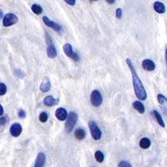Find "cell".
<instances>
[{
	"instance_id": "obj_1",
	"label": "cell",
	"mask_w": 167,
	"mask_h": 167,
	"mask_svg": "<svg viewBox=\"0 0 167 167\" xmlns=\"http://www.w3.org/2000/svg\"><path fill=\"white\" fill-rule=\"evenodd\" d=\"M126 63L128 67H129L131 73H132V81H133V86L135 89V93H136V97L139 99V100H145L147 98V93L144 88V85L141 82V80L139 79V77L136 73V71L133 65V63L131 61L130 59H126Z\"/></svg>"
},
{
	"instance_id": "obj_2",
	"label": "cell",
	"mask_w": 167,
	"mask_h": 167,
	"mask_svg": "<svg viewBox=\"0 0 167 167\" xmlns=\"http://www.w3.org/2000/svg\"><path fill=\"white\" fill-rule=\"evenodd\" d=\"M77 121H78V115H77L74 111H71L66 119V123H65V130L66 132L70 133L72 132V130L73 129V127L75 126Z\"/></svg>"
},
{
	"instance_id": "obj_3",
	"label": "cell",
	"mask_w": 167,
	"mask_h": 167,
	"mask_svg": "<svg viewBox=\"0 0 167 167\" xmlns=\"http://www.w3.org/2000/svg\"><path fill=\"white\" fill-rule=\"evenodd\" d=\"M46 38H47V56L48 58L50 59H54L57 57V49L52 42V39L50 38V36L47 34V33H46Z\"/></svg>"
},
{
	"instance_id": "obj_4",
	"label": "cell",
	"mask_w": 167,
	"mask_h": 167,
	"mask_svg": "<svg viewBox=\"0 0 167 167\" xmlns=\"http://www.w3.org/2000/svg\"><path fill=\"white\" fill-rule=\"evenodd\" d=\"M88 127H89V130H90V133H91V136L93 137V139L95 140H99L100 137H101V130L99 129V127L98 126V124L93 122V121H90L88 123Z\"/></svg>"
},
{
	"instance_id": "obj_5",
	"label": "cell",
	"mask_w": 167,
	"mask_h": 167,
	"mask_svg": "<svg viewBox=\"0 0 167 167\" xmlns=\"http://www.w3.org/2000/svg\"><path fill=\"white\" fill-rule=\"evenodd\" d=\"M18 22V17L13 13H8L3 18V26L9 27Z\"/></svg>"
},
{
	"instance_id": "obj_6",
	"label": "cell",
	"mask_w": 167,
	"mask_h": 167,
	"mask_svg": "<svg viewBox=\"0 0 167 167\" xmlns=\"http://www.w3.org/2000/svg\"><path fill=\"white\" fill-rule=\"evenodd\" d=\"M90 101L94 107H99L102 104V96L98 90L92 91L90 96Z\"/></svg>"
},
{
	"instance_id": "obj_7",
	"label": "cell",
	"mask_w": 167,
	"mask_h": 167,
	"mask_svg": "<svg viewBox=\"0 0 167 167\" xmlns=\"http://www.w3.org/2000/svg\"><path fill=\"white\" fill-rule=\"evenodd\" d=\"M63 51L64 53H65V55L71 59H72L73 60L75 61H78L79 60V56L77 53L73 52L72 51V47L71 46V44H65L63 46Z\"/></svg>"
},
{
	"instance_id": "obj_8",
	"label": "cell",
	"mask_w": 167,
	"mask_h": 167,
	"mask_svg": "<svg viewBox=\"0 0 167 167\" xmlns=\"http://www.w3.org/2000/svg\"><path fill=\"white\" fill-rule=\"evenodd\" d=\"M43 21H44V23L47 25V27L52 28L54 31H56V32H60L61 31V26H60V25L58 24L57 22L53 21H51L47 16H44L43 17Z\"/></svg>"
},
{
	"instance_id": "obj_9",
	"label": "cell",
	"mask_w": 167,
	"mask_h": 167,
	"mask_svg": "<svg viewBox=\"0 0 167 167\" xmlns=\"http://www.w3.org/2000/svg\"><path fill=\"white\" fill-rule=\"evenodd\" d=\"M9 132H10V134H11L12 136L17 137V136H19L21 134V132H22V127H21V125L19 123H14L13 124H11Z\"/></svg>"
},
{
	"instance_id": "obj_10",
	"label": "cell",
	"mask_w": 167,
	"mask_h": 167,
	"mask_svg": "<svg viewBox=\"0 0 167 167\" xmlns=\"http://www.w3.org/2000/svg\"><path fill=\"white\" fill-rule=\"evenodd\" d=\"M157 100L159 102V104L161 105L162 111L164 113V115L167 116V98L165 96H163L162 94H158L157 95Z\"/></svg>"
},
{
	"instance_id": "obj_11",
	"label": "cell",
	"mask_w": 167,
	"mask_h": 167,
	"mask_svg": "<svg viewBox=\"0 0 167 167\" xmlns=\"http://www.w3.org/2000/svg\"><path fill=\"white\" fill-rule=\"evenodd\" d=\"M55 116L59 121H65L68 116L67 111L64 108H58L55 111Z\"/></svg>"
},
{
	"instance_id": "obj_12",
	"label": "cell",
	"mask_w": 167,
	"mask_h": 167,
	"mask_svg": "<svg viewBox=\"0 0 167 167\" xmlns=\"http://www.w3.org/2000/svg\"><path fill=\"white\" fill-rule=\"evenodd\" d=\"M142 68L147 71V72H152L155 70L156 68V65H155V63H154L151 59H144L142 61Z\"/></svg>"
},
{
	"instance_id": "obj_13",
	"label": "cell",
	"mask_w": 167,
	"mask_h": 167,
	"mask_svg": "<svg viewBox=\"0 0 167 167\" xmlns=\"http://www.w3.org/2000/svg\"><path fill=\"white\" fill-rule=\"evenodd\" d=\"M46 162V155L43 152H39L37 154V157L35 159L34 167H44Z\"/></svg>"
},
{
	"instance_id": "obj_14",
	"label": "cell",
	"mask_w": 167,
	"mask_h": 167,
	"mask_svg": "<svg viewBox=\"0 0 167 167\" xmlns=\"http://www.w3.org/2000/svg\"><path fill=\"white\" fill-rule=\"evenodd\" d=\"M50 87H51L50 80L47 78V77H45L41 83V85H40V90L43 93H47L50 90Z\"/></svg>"
},
{
	"instance_id": "obj_15",
	"label": "cell",
	"mask_w": 167,
	"mask_h": 167,
	"mask_svg": "<svg viewBox=\"0 0 167 167\" xmlns=\"http://www.w3.org/2000/svg\"><path fill=\"white\" fill-rule=\"evenodd\" d=\"M58 103H59V99L54 98L52 96H47L44 98V104L47 107H52V106L57 105Z\"/></svg>"
},
{
	"instance_id": "obj_16",
	"label": "cell",
	"mask_w": 167,
	"mask_h": 167,
	"mask_svg": "<svg viewBox=\"0 0 167 167\" xmlns=\"http://www.w3.org/2000/svg\"><path fill=\"white\" fill-rule=\"evenodd\" d=\"M153 8H154V9H155V11L158 12V13H160V14L164 13L165 9H166L164 4L162 3V2H160V1H156L155 3H154L153 4Z\"/></svg>"
},
{
	"instance_id": "obj_17",
	"label": "cell",
	"mask_w": 167,
	"mask_h": 167,
	"mask_svg": "<svg viewBox=\"0 0 167 167\" xmlns=\"http://www.w3.org/2000/svg\"><path fill=\"white\" fill-rule=\"evenodd\" d=\"M133 108L139 113L143 114L145 112V107L142 104V102L140 101H134L133 102Z\"/></svg>"
},
{
	"instance_id": "obj_18",
	"label": "cell",
	"mask_w": 167,
	"mask_h": 167,
	"mask_svg": "<svg viewBox=\"0 0 167 167\" xmlns=\"http://www.w3.org/2000/svg\"><path fill=\"white\" fill-rule=\"evenodd\" d=\"M150 140L148 138V137H143V138H141L140 141H139V146L141 147V149H147L150 147Z\"/></svg>"
},
{
	"instance_id": "obj_19",
	"label": "cell",
	"mask_w": 167,
	"mask_h": 167,
	"mask_svg": "<svg viewBox=\"0 0 167 167\" xmlns=\"http://www.w3.org/2000/svg\"><path fill=\"white\" fill-rule=\"evenodd\" d=\"M74 136L78 140H83L85 137V131L82 129V128H78V129H76L74 132Z\"/></svg>"
},
{
	"instance_id": "obj_20",
	"label": "cell",
	"mask_w": 167,
	"mask_h": 167,
	"mask_svg": "<svg viewBox=\"0 0 167 167\" xmlns=\"http://www.w3.org/2000/svg\"><path fill=\"white\" fill-rule=\"evenodd\" d=\"M152 114H153L154 118H155L156 121L158 122V124H159L162 127H165V124H164V122H163V120H162V116H161V114H160L157 111H152Z\"/></svg>"
},
{
	"instance_id": "obj_21",
	"label": "cell",
	"mask_w": 167,
	"mask_h": 167,
	"mask_svg": "<svg viewBox=\"0 0 167 167\" xmlns=\"http://www.w3.org/2000/svg\"><path fill=\"white\" fill-rule=\"evenodd\" d=\"M32 11L34 12V13H35L36 15H40L42 13V11H43V8L40 5H38V4H34L32 6Z\"/></svg>"
},
{
	"instance_id": "obj_22",
	"label": "cell",
	"mask_w": 167,
	"mask_h": 167,
	"mask_svg": "<svg viewBox=\"0 0 167 167\" xmlns=\"http://www.w3.org/2000/svg\"><path fill=\"white\" fill-rule=\"evenodd\" d=\"M95 159L98 162H102L104 161V154L100 150H97L95 152Z\"/></svg>"
},
{
	"instance_id": "obj_23",
	"label": "cell",
	"mask_w": 167,
	"mask_h": 167,
	"mask_svg": "<svg viewBox=\"0 0 167 167\" xmlns=\"http://www.w3.org/2000/svg\"><path fill=\"white\" fill-rule=\"evenodd\" d=\"M47 120H48V115H47V113L45 112V111L41 112L40 115H39V121L41 123H46Z\"/></svg>"
},
{
	"instance_id": "obj_24",
	"label": "cell",
	"mask_w": 167,
	"mask_h": 167,
	"mask_svg": "<svg viewBox=\"0 0 167 167\" xmlns=\"http://www.w3.org/2000/svg\"><path fill=\"white\" fill-rule=\"evenodd\" d=\"M7 92V86L5 84L0 83V96H4Z\"/></svg>"
},
{
	"instance_id": "obj_25",
	"label": "cell",
	"mask_w": 167,
	"mask_h": 167,
	"mask_svg": "<svg viewBox=\"0 0 167 167\" xmlns=\"http://www.w3.org/2000/svg\"><path fill=\"white\" fill-rule=\"evenodd\" d=\"M118 167H132V165L126 161H122V162H119Z\"/></svg>"
},
{
	"instance_id": "obj_26",
	"label": "cell",
	"mask_w": 167,
	"mask_h": 167,
	"mask_svg": "<svg viewBox=\"0 0 167 167\" xmlns=\"http://www.w3.org/2000/svg\"><path fill=\"white\" fill-rule=\"evenodd\" d=\"M18 116L20 117V118H25V117H26V113H25V111L22 110V109H21L19 111H18Z\"/></svg>"
},
{
	"instance_id": "obj_27",
	"label": "cell",
	"mask_w": 167,
	"mask_h": 167,
	"mask_svg": "<svg viewBox=\"0 0 167 167\" xmlns=\"http://www.w3.org/2000/svg\"><path fill=\"white\" fill-rule=\"evenodd\" d=\"M122 15H123V10H122V8H117L116 9V14H115L116 18L117 19H121L122 18Z\"/></svg>"
},
{
	"instance_id": "obj_28",
	"label": "cell",
	"mask_w": 167,
	"mask_h": 167,
	"mask_svg": "<svg viewBox=\"0 0 167 167\" xmlns=\"http://www.w3.org/2000/svg\"><path fill=\"white\" fill-rule=\"evenodd\" d=\"M7 123V117H0V125H4Z\"/></svg>"
},
{
	"instance_id": "obj_29",
	"label": "cell",
	"mask_w": 167,
	"mask_h": 167,
	"mask_svg": "<svg viewBox=\"0 0 167 167\" xmlns=\"http://www.w3.org/2000/svg\"><path fill=\"white\" fill-rule=\"evenodd\" d=\"M67 4H69L70 6H74L75 5V0H64Z\"/></svg>"
},
{
	"instance_id": "obj_30",
	"label": "cell",
	"mask_w": 167,
	"mask_h": 167,
	"mask_svg": "<svg viewBox=\"0 0 167 167\" xmlns=\"http://www.w3.org/2000/svg\"><path fill=\"white\" fill-rule=\"evenodd\" d=\"M4 113V109H3V107H2V105H0V116Z\"/></svg>"
},
{
	"instance_id": "obj_31",
	"label": "cell",
	"mask_w": 167,
	"mask_h": 167,
	"mask_svg": "<svg viewBox=\"0 0 167 167\" xmlns=\"http://www.w3.org/2000/svg\"><path fill=\"white\" fill-rule=\"evenodd\" d=\"M165 61H166V66H167V45L165 47Z\"/></svg>"
},
{
	"instance_id": "obj_32",
	"label": "cell",
	"mask_w": 167,
	"mask_h": 167,
	"mask_svg": "<svg viewBox=\"0 0 167 167\" xmlns=\"http://www.w3.org/2000/svg\"><path fill=\"white\" fill-rule=\"evenodd\" d=\"M106 1H107V3H109L111 5H112V4L115 3V0H106Z\"/></svg>"
},
{
	"instance_id": "obj_33",
	"label": "cell",
	"mask_w": 167,
	"mask_h": 167,
	"mask_svg": "<svg viewBox=\"0 0 167 167\" xmlns=\"http://www.w3.org/2000/svg\"><path fill=\"white\" fill-rule=\"evenodd\" d=\"M3 18V11L0 9V19H2Z\"/></svg>"
},
{
	"instance_id": "obj_34",
	"label": "cell",
	"mask_w": 167,
	"mask_h": 167,
	"mask_svg": "<svg viewBox=\"0 0 167 167\" xmlns=\"http://www.w3.org/2000/svg\"><path fill=\"white\" fill-rule=\"evenodd\" d=\"M92 1H98V0H92Z\"/></svg>"
}]
</instances>
